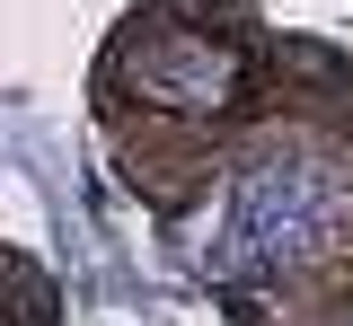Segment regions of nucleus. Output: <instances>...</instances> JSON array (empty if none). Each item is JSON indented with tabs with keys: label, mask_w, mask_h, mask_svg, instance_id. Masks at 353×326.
Instances as JSON below:
<instances>
[{
	"label": "nucleus",
	"mask_w": 353,
	"mask_h": 326,
	"mask_svg": "<svg viewBox=\"0 0 353 326\" xmlns=\"http://www.w3.org/2000/svg\"><path fill=\"white\" fill-rule=\"evenodd\" d=\"M327 212H336V186L309 159H274L239 194V238H248V256H301L327 238Z\"/></svg>",
	"instance_id": "obj_1"
}]
</instances>
